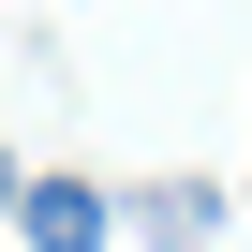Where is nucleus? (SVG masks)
<instances>
[{"instance_id":"nucleus-1","label":"nucleus","mask_w":252,"mask_h":252,"mask_svg":"<svg viewBox=\"0 0 252 252\" xmlns=\"http://www.w3.org/2000/svg\"><path fill=\"white\" fill-rule=\"evenodd\" d=\"M15 237H30V252H104L119 208H104L89 178H15Z\"/></svg>"},{"instance_id":"nucleus-2","label":"nucleus","mask_w":252,"mask_h":252,"mask_svg":"<svg viewBox=\"0 0 252 252\" xmlns=\"http://www.w3.org/2000/svg\"><path fill=\"white\" fill-rule=\"evenodd\" d=\"M0 193H15V163H0Z\"/></svg>"}]
</instances>
